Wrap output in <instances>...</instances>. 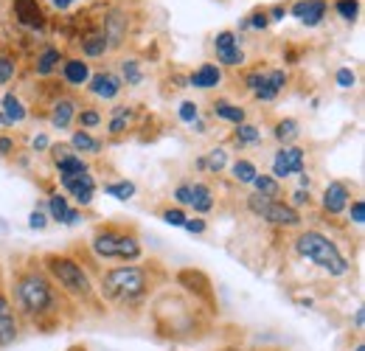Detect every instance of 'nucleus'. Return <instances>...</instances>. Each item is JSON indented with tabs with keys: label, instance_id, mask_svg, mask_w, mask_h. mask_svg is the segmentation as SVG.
<instances>
[{
	"label": "nucleus",
	"instance_id": "37998d69",
	"mask_svg": "<svg viewBox=\"0 0 365 351\" xmlns=\"http://www.w3.org/2000/svg\"><path fill=\"white\" fill-rule=\"evenodd\" d=\"M178 118H180L182 124H194L200 118V104L197 101H182L180 107H178Z\"/></svg>",
	"mask_w": 365,
	"mask_h": 351
},
{
	"label": "nucleus",
	"instance_id": "412c9836",
	"mask_svg": "<svg viewBox=\"0 0 365 351\" xmlns=\"http://www.w3.org/2000/svg\"><path fill=\"white\" fill-rule=\"evenodd\" d=\"M76 43H79V51H82V59H101V56L110 54V43L98 31V26H91L88 31H82Z\"/></svg>",
	"mask_w": 365,
	"mask_h": 351
},
{
	"label": "nucleus",
	"instance_id": "4c0bfd02",
	"mask_svg": "<svg viewBox=\"0 0 365 351\" xmlns=\"http://www.w3.org/2000/svg\"><path fill=\"white\" fill-rule=\"evenodd\" d=\"M239 29H250V31H267L270 29V17H267V9H253L242 23Z\"/></svg>",
	"mask_w": 365,
	"mask_h": 351
},
{
	"label": "nucleus",
	"instance_id": "e2e57ef3",
	"mask_svg": "<svg viewBox=\"0 0 365 351\" xmlns=\"http://www.w3.org/2000/svg\"><path fill=\"white\" fill-rule=\"evenodd\" d=\"M354 351H365V346H363V340H360V343H357V346H354Z\"/></svg>",
	"mask_w": 365,
	"mask_h": 351
},
{
	"label": "nucleus",
	"instance_id": "cd10ccee",
	"mask_svg": "<svg viewBox=\"0 0 365 351\" xmlns=\"http://www.w3.org/2000/svg\"><path fill=\"white\" fill-rule=\"evenodd\" d=\"M53 169H56V180H59V177H73V175H85V172H91V163H88L82 155L71 152V155H65L62 161H56Z\"/></svg>",
	"mask_w": 365,
	"mask_h": 351
},
{
	"label": "nucleus",
	"instance_id": "de8ad7c7",
	"mask_svg": "<svg viewBox=\"0 0 365 351\" xmlns=\"http://www.w3.org/2000/svg\"><path fill=\"white\" fill-rule=\"evenodd\" d=\"M29 228H31V230H46V228H48L46 208H34V211L29 214Z\"/></svg>",
	"mask_w": 365,
	"mask_h": 351
},
{
	"label": "nucleus",
	"instance_id": "dca6fc26",
	"mask_svg": "<svg viewBox=\"0 0 365 351\" xmlns=\"http://www.w3.org/2000/svg\"><path fill=\"white\" fill-rule=\"evenodd\" d=\"M20 337V317L9 301V292L0 290V349L14 346Z\"/></svg>",
	"mask_w": 365,
	"mask_h": 351
},
{
	"label": "nucleus",
	"instance_id": "0eeeda50",
	"mask_svg": "<svg viewBox=\"0 0 365 351\" xmlns=\"http://www.w3.org/2000/svg\"><path fill=\"white\" fill-rule=\"evenodd\" d=\"M307 166V149L298 146V143H289V146H278L270 161V177H275L278 183L287 180V177H295L304 172Z\"/></svg>",
	"mask_w": 365,
	"mask_h": 351
},
{
	"label": "nucleus",
	"instance_id": "2eb2a0df",
	"mask_svg": "<svg viewBox=\"0 0 365 351\" xmlns=\"http://www.w3.org/2000/svg\"><path fill=\"white\" fill-rule=\"evenodd\" d=\"M85 90L91 93L93 98L113 101V98H118V96H121L124 82H121V76H118V73H113V71H96L91 79H88Z\"/></svg>",
	"mask_w": 365,
	"mask_h": 351
},
{
	"label": "nucleus",
	"instance_id": "f257e3e1",
	"mask_svg": "<svg viewBox=\"0 0 365 351\" xmlns=\"http://www.w3.org/2000/svg\"><path fill=\"white\" fill-rule=\"evenodd\" d=\"M65 295L53 287V281L46 275L43 267H20L11 275V292L9 301L17 312V317H26L37 329L48 332L51 326L59 323V301Z\"/></svg>",
	"mask_w": 365,
	"mask_h": 351
},
{
	"label": "nucleus",
	"instance_id": "39448f33",
	"mask_svg": "<svg viewBox=\"0 0 365 351\" xmlns=\"http://www.w3.org/2000/svg\"><path fill=\"white\" fill-rule=\"evenodd\" d=\"M91 250L98 262L135 264L143 256V245L133 228L121 225H101L91 239Z\"/></svg>",
	"mask_w": 365,
	"mask_h": 351
},
{
	"label": "nucleus",
	"instance_id": "423d86ee",
	"mask_svg": "<svg viewBox=\"0 0 365 351\" xmlns=\"http://www.w3.org/2000/svg\"><path fill=\"white\" fill-rule=\"evenodd\" d=\"M245 205H247V211H250L253 217L264 220L267 225H273V228L289 230V228H301V225H304L301 211L292 208L287 200H267V197H262V194L253 191V194L245 197Z\"/></svg>",
	"mask_w": 365,
	"mask_h": 351
},
{
	"label": "nucleus",
	"instance_id": "0e129e2a",
	"mask_svg": "<svg viewBox=\"0 0 365 351\" xmlns=\"http://www.w3.org/2000/svg\"><path fill=\"white\" fill-rule=\"evenodd\" d=\"M222 351H242V349H233V346H228V349H222Z\"/></svg>",
	"mask_w": 365,
	"mask_h": 351
},
{
	"label": "nucleus",
	"instance_id": "a878e982",
	"mask_svg": "<svg viewBox=\"0 0 365 351\" xmlns=\"http://www.w3.org/2000/svg\"><path fill=\"white\" fill-rule=\"evenodd\" d=\"M211 116H214V118H220V121H228V124H233V127H239V124H245V121H247L245 107L233 104L230 98H217V101L211 104Z\"/></svg>",
	"mask_w": 365,
	"mask_h": 351
},
{
	"label": "nucleus",
	"instance_id": "79ce46f5",
	"mask_svg": "<svg viewBox=\"0 0 365 351\" xmlns=\"http://www.w3.org/2000/svg\"><path fill=\"white\" fill-rule=\"evenodd\" d=\"M233 45H242V37H239L236 31H230V29L220 31V34L214 37V51H225V48H233Z\"/></svg>",
	"mask_w": 365,
	"mask_h": 351
},
{
	"label": "nucleus",
	"instance_id": "8fccbe9b",
	"mask_svg": "<svg viewBox=\"0 0 365 351\" xmlns=\"http://www.w3.org/2000/svg\"><path fill=\"white\" fill-rule=\"evenodd\" d=\"M14 149H17V141H14L11 135L0 132V158H9V155H14Z\"/></svg>",
	"mask_w": 365,
	"mask_h": 351
},
{
	"label": "nucleus",
	"instance_id": "6e6d98bb",
	"mask_svg": "<svg viewBox=\"0 0 365 351\" xmlns=\"http://www.w3.org/2000/svg\"><path fill=\"white\" fill-rule=\"evenodd\" d=\"M51 6H53L56 11H68L71 6H76V0H51Z\"/></svg>",
	"mask_w": 365,
	"mask_h": 351
},
{
	"label": "nucleus",
	"instance_id": "20e7f679",
	"mask_svg": "<svg viewBox=\"0 0 365 351\" xmlns=\"http://www.w3.org/2000/svg\"><path fill=\"white\" fill-rule=\"evenodd\" d=\"M43 270L53 281V287L73 301H93L96 287H93L91 273L85 270V264L68 253H46L43 256Z\"/></svg>",
	"mask_w": 365,
	"mask_h": 351
},
{
	"label": "nucleus",
	"instance_id": "f03ea898",
	"mask_svg": "<svg viewBox=\"0 0 365 351\" xmlns=\"http://www.w3.org/2000/svg\"><path fill=\"white\" fill-rule=\"evenodd\" d=\"M160 278H163V273L158 270V264H118V267H110L101 273L98 292L110 304L138 307L152 295V290L158 287Z\"/></svg>",
	"mask_w": 365,
	"mask_h": 351
},
{
	"label": "nucleus",
	"instance_id": "473e14b6",
	"mask_svg": "<svg viewBox=\"0 0 365 351\" xmlns=\"http://www.w3.org/2000/svg\"><path fill=\"white\" fill-rule=\"evenodd\" d=\"M68 211H71V203H68V197L65 194H59V191H53V194H48V203H46V214H48V222H65L68 217Z\"/></svg>",
	"mask_w": 365,
	"mask_h": 351
},
{
	"label": "nucleus",
	"instance_id": "ea45409f",
	"mask_svg": "<svg viewBox=\"0 0 365 351\" xmlns=\"http://www.w3.org/2000/svg\"><path fill=\"white\" fill-rule=\"evenodd\" d=\"M334 11L340 20L354 23L360 17V0H334Z\"/></svg>",
	"mask_w": 365,
	"mask_h": 351
},
{
	"label": "nucleus",
	"instance_id": "aec40b11",
	"mask_svg": "<svg viewBox=\"0 0 365 351\" xmlns=\"http://www.w3.org/2000/svg\"><path fill=\"white\" fill-rule=\"evenodd\" d=\"M188 85L185 88H197V90H214L222 85V68L217 62H202L197 71L188 73L185 79Z\"/></svg>",
	"mask_w": 365,
	"mask_h": 351
},
{
	"label": "nucleus",
	"instance_id": "1a4fd4ad",
	"mask_svg": "<svg viewBox=\"0 0 365 351\" xmlns=\"http://www.w3.org/2000/svg\"><path fill=\"white\" fill-rule=\"evenodd\" d=\"M59 185H62L65 197L76 203V208H91L93 197H96V188H98V183H96L93 172L73 175V177H59Z\"/></svg>",
	"mask_w": 365,
	"mask_h": 351
},
{
	"label": "nucleus",
	"instance_id": "864d4df0",
	"mask_svg": "<svg viewBox=\"0 0 365 351\" xmlns=\"http://www.w3.org/2000/svg\"><path fill=\"white\" fill-rule=\"evenodd\" d=\"M48 146H51V138H48L46 132H40V135L31 138V149L34 152H48Z\"/></svg>",
	"mask_w": 365,
	"mask_h": 351
},
{
	"label": "nucleus",
	"instance_id": "9b49d317",
	"mask_svg": "<svg viewBox=\"0 0 365 351\" xmlns=\"http://www.w3.org/2000/svg\"><path fill=\"white\" fill-rule=\"evenodd\" d=\"M351 203V188L346 180H329L326 188H323V197H320V208L323 214L329 217H340Z\"/></svg>",
	"mask_w": 365,
	"mask_h": 351
},
{
	"label": "nucleus",
	"instance_id": "680f3d73",
	"mask_svg": "<svg viewBox=\"0 0 365 351\" xmlns=\"http://www.w3.org/2000/svg\"><path fill=\"white\" fill-rule=\"evenodd\" d=\"M68 351H88V349H85V346H71Z\"/></svg>",
	"mask_w": 365,
	"mask_h": 351
},
{
	"label": "nucleus",
	"instance_id": "3c124183",
	"mask_svg": "<svg viewBox=\"0 0 365 351\" xmlns=\"http://www.w3.org/2000/svg\"><path fill=\"white\" fill-rule=\"evenodd\" d=\"M205 220L202 217H188L185 220V225H182V230H188V233H205Z\"/></svg>",
	"mask_w": 365,
	"mask_h": 351
},
{
	"label": "nucleus",
	"instance_id": "f704fd0d",
	"mask_svg": "<svg viewBox=\"0 0 365 351\" xmlns=\"http://www.w3.org/2000/svg\"><path fill=\"white\" fill-rule=\"evenodd\" d=\"M253 185V191L256 194H262V197H267V200H281V183L270 175H256V180L250 183Z\"/></svg>",
	"mask_w": 365,
	"mask_h": 351
},
{
	"label": "nucleus",
	"instance_id": "9d476101",
	"mask_svg": "<svg viewBox=\"0 0 365 351\" xmlns=\"http://www.w3.org/2000/svg\"><path fill=\"white\" fill-rule=\"evenodd\" d=\"M178 284H180L185 292L194 295V301H202L208 309L217 307V301H214V287H211V278H208L205 273H200V270H180V273H178Z\"/></svg>",
	"mask_w": 365,
	"mask_h": 351
},
{
	"label": "nucleus",
	"instance_id": "e433bc0d",
	"mask_svg": "<svg viewBox=\"0 0 365 351\" xmlns=\"http://www.w3.org/2000/svg\"><path fill=\"white\" fill-rule=\"evenodd\" d=\"M14 76H17V56L11 51H0V88L11 85Z\"/></svg>",
	"mask_w": 365,
	"mask_h": 351
},
{
	"label": "nucleus",
	"instance_id": "4468645a",
	"mask_svg": "<svg viewBox=\"0 0 365 351\" xmlns=\"http://www.w3.org/2000/svg\"><path fill=\"white\" fill-rule=\"evenodd\" d=\"M287 14L295 17L307 29H318L329 14V3L326 0H295L292 6H287Z\"/></svg>",
	"mask_w": 365,
	"mask_h": 351
},
{
	"label": "nucleus",
	"instance_id": "c03bdc74",
	"mask_svg": "<svg viewBox=\"0 0 365 351\" xmlns=\"http://www.w3.org/2000/svg\"><path fill=\"white\" fill-rule=\"evenodd\" d=\"M334 82H337V88L340 90H351L354 85H357V73H354L351 68H337Z\"/></svg>",
	"mask_w": 365,
	"mask_h": 351
},
{
	"label": "nucleus",
	"instance_id": "13d9d810",
	"mask_svg": "<svg viewBox=\"0 0 365 351\" xmlns=\"http://www.w3.org/2000/svg\"><path fill=\"white\" fill-rule=\"evenodd\" d=\"M191 127H194V132H197V135H205V132H208V130H205V121H202V118H197Z\"/></svg>",
	"mask_w": 365,
	"mask_h": 351
},
{
	"label": "nucleus",
	"instance_id": "7c9ffc66",
	"mask_svg": "<svg viewBox=\"0 0 365 351\" xmlns=\"http://www.w3.org/2000/svg\"><path fill=\"white\" fill-rule=\"evenodd\" d=\"M104 194L113 197V200H118V203H127V200H133L138 194V185L133 180H127V177L110 180V183H104Z\"/></svg>",
	"mask_w": 365,
	"mask_h": 351
},
{
	"label": "nucleus",
	"instance_id": "bf43d9fd",
	"mask_svg": "<svg viewBox=\"0 0 365 351\" xmlns=\"http://www.w3.org/2000/svg\"><path fill=\"white\" fill-rule=\"evenodd\" d=\"M309 185H312V177L304 175V172H301V188H309Z\"/></svg>",
	"mask_w": 365,
	"mask_h": 351
},
{
	"label": "nucleus",
	"instance_id": "6ab92c4d",
	"mask_svg": "<svg viewBox=\"0 0 365 351\" xmlns=\"http://www.w3.org/2000/svg\"><path fill=\"white\" fill-rule=\"evenodd\" d=\"M62 59H65V51L59 48V45H43L40 51H37V56H34V73L40 76V79H51L53 73H59V65H62Z\"/></svg>",
	"mask_w": 365,
	"mask_h": 351
},
{
	"label": "nucleus",
	"instance_id": "6e6552de",
	"mask_svg": "<svg viewBox=\"0 0 365 351\" xmlns=\"http://www.w3.org/2000/svg\"><path fill=\"white\" fill-rule=\"evenodd\" d=\"M11 20L26 31H46L48 11L40 0H11Z\"/></svg>",
	"mask_w": 365,
	"mask_h": 351
},
{
	"label": "nucleus",
	"instance_id": "5fc2aeb1",
	"mask_svg": "<svg viewBox=\"0 0 365 351\" xmlns=\"http://www.w3.org/2000/svg\"><path fill=\"white\" fill-rule=\"evenodd\" d=\"M79 220H82V208H73L71 205V211H68V217H65L62 225H79Z\"/></svg>",
	"mask_w": 365,
	"mask_h": 351
},
{
	"label": "nucleus",
	"instance_id": "58836bf2",
	"mask_svg": "<svg viewBox=\"0 0 365 351\" xmlns=\"http://www.w3.org/2000/svg\"><path fill=\"white\" fill-rule=\"evenodd\" d=\"M101 121H104V116L96 110V107H79V113H76V121L73 124H79V130H96V127H101Z\"/></svg>",
	"mask_w": 365,
	"mask_h": 351
},
{
	"label": "nucleus",
	"instance_id": "f8f14e48",
	"mask_svg": "<svg viewBox=\"0 0 365 351\" xmlns=\"http://www.w3.org/2000/svg\"><path fill=\"white\" fill-rule=\"evenodd\" d=\"M98 31L107 37L110 51H113V48H121L124 40H127V34H130V17H127V11H121V9H110L107 14H101Z\"/></svg>",
	"mask_w": 365,
	"mask_h": 351
},
{
	"label": "nucleus",
	"instance_id": "a19ab883",
	"mask_svg": "<svg viewBox=\"0 0 365 351\" xmlns=\"http://www.w3.org/2000/svg\"><path fill=\"white\" fill-rule=\"evenodd\" d=\"M160 220L166 222V225H172V228H182L185 220H188V214H185L182 208H178V205H175V208L169 205V208H163V211H160Z\"/></svg>",
	"mask_w": 365,
	"mask_h": 351
},
{
	"label": "nucleus",
	"instance_id": "4be33fe9",
	"mask_svg": "<svg viewBox=\"0 0 365 351\" xmlns=\"http://www.w3.org/2000/svg\"><path fill=\"white\" fill-rule=\"evenodd\" d=\"M0 116L6 118L9 127H14V124H23L29 118V107L14 90H6L3 98H0Z\"/></svg>",
	"mask_w": 365,
	"mask_h": 351
},
{
	"label": "nucleus",
	"instance_id": "a18cd8bd",
	"mask_svg": "<svg viewBox=\"0 0 365 351\" xmlns=\"http://www.w3.org/2000/svg\"><path fill=\"white\" fill-rule=\"evenodd\" d=\"M349 222H354V225H363L365 222V200L363 197H354L351 203H349Z\"/></svg>",
	"mask_w": 365,
	"mask_h": 351
},
{
	"label": "nucleus",
	"instance_id": "09e8293b",
	"mask_svg": "<svg viewBox=\"0 0 365 351\" xmlns=\"http://www.w3.org/2000/svg\"><path fill=\"white\" fill-rule=\"evenodd\" d=\"M172 197H175L178 208H185V205L191 203V185H188V183H180V185L175 188V194H172Z\"/></svg>",
	"mask_w": 365,
	"mask_h": 351
},
{
	"label": "nucleus",
	"instance_id": "c85d7f7f",
	"mask_svg": "<svg viewBox=\"0 0 365 351\" xmlns=\"http://www.w3.org/2000/svg\"><path fill=\"white\" fill-rule=\"evenodd\" d=\"M273 138L278 141V146H289L301 138V124L298 118H278L273 124Z\"/></svg>",
	"mask_w": 365,
	"mask_h": 351
},
{
	"label": "nucleus",
	"instance_id": "a211bd4d",
	"mask_svg": "<svg viewBox=\"0 0 365 351\" xmlns=\"http://www.w3.org/2000/svg\"><path fill=\"white\" fill-rule=\"evenodd\" d=\"M59 76H62V82H65L68 88H73V90L85 88L88 79L93 76L91 62L82 59V56H65L62 65H59Z\"/></svg>",
	"mask_w": 365,
	"mask_h": 351
},
{
	"label": "nucleus",
	"instance_id": "5701e85b",
	"mask_svg": "<svg viewBox=\"0 0 365 351\" xmlns=\"http://www.w3.org/2000/svg\"><path fill=\"white\" fill-rule=\"evenodd\" d=\"M188 185H191V203H188V208H194V214H197V217L211 214V211H214V205H217L211 185H208V183H202V180L188 183Z\"/></svg>",
	"mask_w": 365,
	"mask_h": 351
},
{
	"label": "nucleus",
	"instance_id": "052dcab7",
	"mask_svg": "<svg viewBox=\"0 0 365 351\" xmlns=\"http://www.w3.org/2000/svg\"><path fill=\"white\" fill-rule=\"evenodd\" d=\"M3 130H9V124H6V118L0 116V132H3Z\"/></svg>",
	"mask_w": 365,
	"mask_h": 351
},
{
	"label": "nucleus",
	"instance_id": "f3484780",
	"mask_svg": "<svg viewBox=\"0 0 365 351\" xmlns=\"http://www.w3.org/2000/svg\"><path fill=\"white\" fill-rule=\"evenodd\" d=\"M287 85H289V73L284 68H264L259 88L253 90V98L256 101H275Z\"/></svg>",
	"mask_w": 365,
	"mask_h": 351
},
{
	"label": "nucleus",
	"instance_id": "2f4dec72",
	"mask_svg": "<svg viewBox=\"0 0 365 351\" xmlns=\"http://www.w3.org/2000/svg\"><path fill=\"white\" fill-rule=\"evenodd\" d=\"M121 82H124V88H140L143 85V68H140V59L135 56H130V59H121Z\"/></svg>",
	"mask_w": 365,
	"mask_h": 351
},
{
	"label": "nucleus",
	"instance_id": "c9c22d12",
	"mask_svg": "<svg viewBox=\"0 0 365 351\" xmlns=\"http://www.w3.org/2000/svg\"><path fill=\"white\" fill-rule=\"evenodd\" d=\"M214 54H217V65L220 68H242L245 65L242 45H233V48H225V51H214Z\"/></svg>",
	"mask_w": 365,
	"mask_h": 351
},
{
	"label": "nucleus",
	"instance_id": "603ef678",
	"mask_svg": "<svg viewBox=\"0 0 365 351\" xmlns=\"http://www.w3.org/2000/svg\"><path fill=\"white\" fill-rule=\"evenodd\" d=\"M267 17H270V23H281V20L287 17V6H284V3H273V6H267Z\"/></svg>",
	"mask_w": 365,
	"mask_h": 351
},
{
	"label": "nucleus",
	"instance_id": "7ed1b4c3",
	"mask_svg": "<svg viewBox=\"0 0 365 351\" xmlns=\"http://www.w3.org/2000/svg\"><path fill=\"white\" fill-rule=\"evenodd\" d=\"M292 248H295V253H298L301 259L315 264L318 270L329 273L331 278H343V275L351 273V262L343 256V250L337 248V242H334L329 233L318 230V228L301 230V233L295 236Z\"/></svg>",
	"mask_w": 365,
	"mask_h": 351
},
{
	"label": "nucleus",
	"instance_id": "393cba45",
	"mask_svg": "<svg viewBox=\"0 0 365 351\" xmlns=\"http://www.w3.org/2000/svg\"><path fill=\"white\" fill-rule=\"evenodd\" d=\"M68 146L76 152V155H101V149H104V141L101 138H96L93 132L88 130H73L71 132V141H68Z\"/></svg>",
	"mask_w": 365,
	"mask_h": 351
},
{
	"label": "nucleus",
	"instance_id": "bb28decb",
	"mask_svg": "<svg viewBox=\"0 0 365 351\" xmlns=\"http://www.w3.org/2000/svg\"><path fill=\"white\" fill-rule=\"evenodd\" d=\"M133 118H135V107H130V104L113 107V110H110V121H107V132H110L113 138L124 135V132L133 127Z\"/></svg>",
	"mask_w": 365,
	"mask_h": 351
},
{
	"label": "nucleus",
	"instance_id": "c756f323",
	"mask_svg": "<svg viewBox=\"0 0 365 351\" xmlns=\"http://www.w3.org/2000/svg\"><path fill=\"white\" fill-rule=\"evenodd\" d=\"M262 141H264L262 130H259L256 124H250V121H245V124H239V127L233 130V143H236L239 149H247V146H259Z\"/></svg>",
	"mask_w": 365,
	"mask_h": 351
},
{
	"label": "nucleus",
	"instance_id": "ddd939ff",
	"mask_svg": "<svg viewBox=\"0 0 365 351\" xmlns=\"http://www.w3.org/2000/svg\"><path fill=\"white\" fill-rule=\"evenodd\" d=\"M76 113H79V101H76V96H62V93H59V96L51 101L48 124L59 132L71 130L73 121H76Z\"/></svg>",
	"mask_w": 365,
	"mask_h": 351
},
{
	"label": "nucleus",
	"instance_id": "b1692460",
	"mask_svg": "<svg viewBox=\"0 0 365 351\" xmlns=\"http://www.w3.org/2000/svg\"><path fill=\"white\" fill-rule=\"evenodd\" d=\"M194 166H197L200 172H208V175H222V172L228 169V149H225V146H214V149H208L205 155H200V158L194 161Z\"/></svg>",
	"mask_w": 365,
	"mask_h": 351
},
{
	"label": "nucleus",
	"instance_id": "72a5a7b5",
	"mask_svg": "<svg viewBox=\"0 0 365 351\" xmlns=\"http://www.w3.org/2000/svg\"><path fill=\"white\" fill-rule=\"evenodd\" d=\"M256 175H259V169H256V163L247 161V158H239V161L230 163V177H233L239 185H250V183L256 180Z\"/></svg>",
	"mask_w": 365,
	"mask_h": 351
},
{
	"label": "nucleus",
	"instance_id": "4d7b16f0",
	"mask_svg": "<svg viewBox=\"0 0 365 351\" xmlns=\"http://www.w3.org/2000/svg\"><path fill=\"white\" fill-rule=\"evenodd\" d=\"M354 326H357V332H363V326H365V312H363V307L354 312Z\"/></svg>",
	"mask_w": 365,
	"mask_h": 351
},
{
	"label": "nucleus",
	"instance_id": "49530a36",
	"mask_svg": "<svg viewBox=\"0 0 365 351\" xmlns=\"http://www.w3.org/2000/svg\"><path fill=\"white\" fill-rule=\"evenodd\" d=\"M287 203H289L292 208H298V211H301L304 205H307V208L312 205V194H309V188H295V191L289 194V200H287Z\"/></svg>",
	"mask_w": 365,
	"mask_h": 351
}]
</instances>
